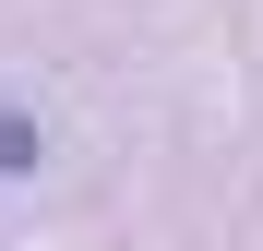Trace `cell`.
Segmentation results:
<instances>
[{"instance_id": "obj_1", "label": "cell", "mask_w": 263, "mask_h": 251, "mask_svg": "<svg viewBox=\"0 0 263 251\" xmlns=\"http://www.w3.org/2000/svg\"><path fill=\"white\" fill-rule=\"evenodd\" d=\"M36 156H48V132H36V120H24V108H0V180H24V167H36Z\"/></svg>"}]
</instances>
